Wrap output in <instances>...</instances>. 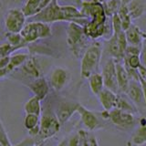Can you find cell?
<instances>
[{"label": "cell", "mask_w": 146, "mask_h": 146, "mask_svg": "<svg viewBox=\"0 0 146 146\" xmlns=\"http://www.w3.org/2000/svg\"><path fill=\"white\" fill-rule=\"evenodd\" d=\"M32 21L51 24L58 21H67L77 23L84 27L89 22V18L85 17L76 6H60L58 0H51L47 7L31 17Z\"/></svg>", "instance_id": "cell-1"}, {"label": "cell", "mask_w": 146, "mask_h": 146, "mask_svg": "<svg viewBox=\"0 0 146 146\" xmlns=\"http://www.w3.org/2000/svg\"><path fill=\"white\" fill-rule=\"evenodd\" d=\"M80 10L82 15L90 19L83 27L86 36L92 39L103 36L107 24V17L105 15L102 4L83 0Z\"/></svg>", "instance_id": "cell-2"}, {"label": "cell", "mask_w": 146, "mask_h": 146, "mask_svg": "<svg viewBox=\"0 0 146 146\" xmlns=\"http://www.w3.org/2000/svg\"><path fill=\"white\" fill-rule=\"evenodd\" d=\"M102 55V46L99 42L87 48L80 61V77L82 79H89L90 76L98 72Z\"/></svg>", "instance_id": "cell-3"}, {"label": "cell", "mask_w": 146, "mask_h": 146, "mask_svg": "<svg viewBox=\"0 0 146 146\" xmlns=\"http://www.w3.org/2000/svg\"><path fill=\"white\" fill-rule=\"evenodd\" d=\"M84 27L77 23H68L67 27V44L68 48L76 58H80L83 55L84 49L86 50L87 39Z\"/></svg>", "instance_id": "cell-4"}, {"label": "cell", "mask_w": 146, "mask_h": 146, "mask_svg": "<svg viewBox=\"0 0 146 146\" xmlns=\"http://www.w3.org/2000/svg\"><path fill=\"white\" fill-rule=\"evenodd\" d=\"M20 35L27 44L35 43L36 41L43 38H48L52 36L50 24L42 22L32 21L26 24L20 32Z\"/></svg>", "instance_id": "cell-5"}, {"label": "cell", "mask_w": 146, "mask_h": 146, "mask_svg": "<svg viewBox=\"0 0 146 146\" xmlns=\"http://www.w3.org/2000/svg\"><path fill=\"white\" fill-rule=\"evenodd\" d=\"M61 124L59 123L56 114L51 112H47L43 114L40 118L39 121V131L38 133L34 139L36 143L38 141H45L56 135L60 130Z\"/></svg>", "instance_id": "cell-6"}, {"label": "cell", "mask_w": 146, "mask_h": 146, "mask_svg": "<svg viewBox=\"0 0 146 146\" xmlns=\"http://www.w3.org/2000/svg\"><path fill=\"white\" fill-rule=\"evenodd\" d=\"M128 43L124 31L114 32L113 35L107 40L108 53L112 57L114 60H121L124 58Z\"/></svg>", "instance_id": "cell-7"}, {"label": "cell", "mask_w": 146, "mask_h": 146, "mask_svg": "<svg viewBox=\"0 0 146 146\" xmlns=\"http://www.w3.org/2000/svg\"><path fill=\"white\" fill-rule=\"evenodd\" d=\"M27 17L20 8H10L5 15L4 24L7 32L20 33L26 25Z\"/></svg>", "instance_id": "cell-8"}, {"label": "cell", "mask_w": 146, "mask_h": 146, "mask_svg": "<svg viewBox=\"0 0 146 146\" xmlns=\"http://www.w3.org/2000/svg\"><path fill=\"white\" fill-rule=\"evenodd\" d=\"M77 112L80 114L81 121L88 131H94L103 128L102 120H104V119H100L98 113H96L95 111H90V110L80 104Z\"/></svg>", "instance_id": "cell-9"}, {"label": "cell", "mask_w": 146, "mask_h": 146, "mask_svg": "<svg viewBox=\"0 0 146 146\" xmlns=\"http://www.w3.org/2000/svg\"><path fill=\"white\" fill-rule=\"evenodd\" d=\"M104 88L111 90L113 92L117 93L119 90L117 83V74H116V62L113 58L109 59L102 68V73Z\"/></svg>", "instance_id": "cell-10"}, {"label": "cell", "mask_w": 146, "mask_h": 146, "mask_svg": "<svg viewBox=\"0 0 146 146\" xmlns=\"http://www.w3.org/2000/svg\"><path fill=\"white\" fill-rule=\"evenodd\" d=\"M108 119L114 125L121 128L130 127L133 125L136 121L134 113L123 111L116 108L111 110V111H108Z\"/></svg>", "instance_id": "cell-11"}, {"label": "cell", "mask_w": 146, "mask_h": 146, "mask_svg": "<svg viewBox=\"0 0 146 146\" xmlns=\"http://www.w3.org/2000/svg\"><path fill=\"white\" fill-rule=\"evenodd\" d=\"M71 74L67 68L62 67L55 68L50 76V86L55 91H60L68 84Z\"/></svg>", "instance_id": "cell-12"}, {"label": "cell", "mask_w": 146, "mask_h": 146, "mask_svg": "<svg viewBox=\"0 0 146 146\" xmlns=\"http://www.w3.org/2000/svg\"><path fill=\"white\" fill-rule=\"evenodd\" d=\"M80 106V103L73 102H63L58 105L57 110L56 116L59 123L62 125L67 122L75 112H77L78 108Z\"/></svg>", "instance_id": "cell-13"}, {"label": "cell", "mask_w": 146, "mask_h": 146, "mask_svg": "<svg viewBox=\"0 0 146 146\" xmlns=\"http://www.w3.org/2000/svg\"><path fill=\"white\" fill-rule=\"evenodd\" d=\"M98 98L105 111H111L116 108L118 95L111 90L104 88L98 95Z\"/></svg>", "instance_id": "cell-14"}, {"label": "cell", "mask_w": 146, "mask_h": 146, "mask_svg": "<svg viewBox=\"0 0 146 146\" xmlns=\"http://www.w3.org/2000/svg\"><path fill=\"white\" fill-rule=\"evenodd\" d=\"M125 94L134 104L140 105L141 103L143 102V90H141V87L139 80H131Z\"/></svg>", "instance_id": "cell-15"}, {"label": "cell", "mask_w": 146, "mask_h": 146, "mask_svg": "<svg viewBox=\"0 0 146 146\" xmlns=\"http://www.w3.org/2000/svg\"><path fill=\"white\" fill-rule=\"evenodd\" d=\"M124 32H125V36H126L128 45L141 47V44H143V41L144 33L138 27L131 24V26Z\"/></svg>", "instance_id": "cell-16"}, {"label": "cell", "mask_w": 146, "mask_h": 146, "mask_svg": "<svg viewBox=\"0 0 146 146\" xmlns=\"http://www.w3.org/2000/svg\"><path fill=\"white\" fill-rule=\"evenodd\" d=\"M116 74H117V83H118V89L121 92L125 93L128 89V86L130 83V77L128 74V71L124 65H122L120 62L116 61Z\"/></svg>", "instance_id": "cell-17"}, {"label": "cell", "mask_w": 146, "mask_h": 146, "mask_svg": "<svg viewBox=\"0 0 146 146\" xmlns=\"http://www.w3.org/2000/svg\"><path fill=\"white\" fill-rule=\"evenodd\" d=\"M29 88L33 91V93L35 94L34 96L38 97L41 100L48 95L49 90V87L47 83V80L44 79V77H40L34 80L29 85Z\"/></svg>", "instance_id": "cell-18"}, {"label": "cell", "mask_w": 146, "mask_h": 146, "mask_svg": "<svg viewBox=\"0 0 146 146\" xmlns=\"http://www.w3.org/2000/svg\"><path fill=\"white\" fill-rule=\"evenodd\" d=\"M21 70L23 73H25L27 76L38 79L41 76V70L36 59L34 57H29L27 59V61L21 66Z\"/></svg>", "instance_id": "cell-19"}, {"label": "cell", "mask_w": 146, "mask_h": 146, "mask_svg": "<svg viewBox=\"0 0 146 146\" xmlns=\"http://www.w3.org/2000/svg\"><path fill=\"white\" fill-rule=\"evenodd\" d=\"M131 143L136 146L146 144V118H143L140 121L138 128L131 138Z\"/></svg>", "instance_id": "cell-20"}, {"label": "cell", "mask_w": 146, "mask_h": 146, "mask_svg": "<svg viewBox=\"0 0 146 146\" xmlns=\"http://www.w3.org/2000/svg\"><path fill=\"white\" fill-rule=\"evenodd\" d=\"M39 121H40V117L38 115H35V114H26L24 126L26 129L29 131V134L33 137V138L38 133Z\"/></svg>", "instance_id": "cell-21"}, {"label": "cell", "mask_w": 146, "mask_h": 146, "mask_svg": "<svg viewBox=\"0 0 146 146\" xmlns=\"http://www.w3.org/2000/svg\"><path fill=\"white\" fill-rule=\"evenodd\" d=\"M89 80V86L92 93L96 96H98L100 92L104 89V82L102 76L100 73H94L88 79Z\"/></svg>", "instance_id": "cell-22"}, {"label": "cell", "mask_w": 146, "mask_h": 146, "mask_svg": "<svg viewBox=\"0 0 146 146\" xmlns=\"http://www.w3.org/2000/svg\"><path fill=\"white\" fill-rule=\"evenodd\" d=\"M24 111L26 114H35V115L40 116L41 114V100L33 96L26 102L24 106Z\"/></svg>", "instance_id": "cell-23"}, {"label": "cell", "mask_w": 146, "mask_h": 146, "mask_svg": "<svg viewBox=\"0 0 146 146\" xmlns=\"http://www.w3.org/2000/svg\"><path fill=\"white\" fill-rule=\"evenodd\" d=\"M41 0H27L26 4L21 9L26 17H32L40 12Z\"/></svg>", "instance_id": "cell-24"}, {"label": "cell", "mask_w": 146, "mask_h": 146, "mask_svg": "<svg viewBox=\"0 0 146 146\" xmlns=\"http://www.w3.org/2000/svg\"><path fill=\"white\" fill-rule=\"evenodd\" d=\"M127 7L131 20L139 18L144 11V4L143 0H132Z\"/></svg>", "instance_id": "cell-25"}, {"label": "cell", "mask_w": 146, "mask_h": 146, "mask_svg": "<svg viewBox=\"0 0 146 146\" xmlns=\"http://www.w3.org/2000/svg\"><path fill=\"white\" fill-rule=\"evenodd\" d=\"M5 36H6L8 44L17 49L26 48L29 46V44L26 43L25 40L23 39L20 33H10V32H6V33H5Z\"/></svg>", "instance_id": "cell-26"}, {"label": "cell", "mask_w": 146, "mask_h": 146, "mask_svg": "<svg viewBox=\"0 0 146 146\" xmlns=\"http://www.w3.org/2000/svg\"><path fill=\"white\" fill-rule=\"evenodd\" d=\"M121 6V0H108L102 3V7L104 9L105 15L107 17H112L118 14Z\"/></svg>", "instance_id": "cell-27"}, {"label": "cell", "mask_w": 146, "mask_h": 146, "mask_svg": "<svg viewBox=\"0 0 146 146\" xmlns=\"http://www.w3.org/2000/svg\"><path fill=\"white\" fill-rule=\"evenodd\" d=\"M29 58V55L27 54H17L14 55V56L10 57V59H9V63L7 67L6 68L7 72H11L12 70H15L17 67H21L23 64H24L27 59Z\"/></svg>", "instance_id": "cell-28"}, {"label": "cell", "mask_w": 146, "mask_h": 146, "mask_svg": "<svg viewBox=\"0 0 146 146\" xmlns=\"http://www.w3.org/2000/svg\"><path fill=\"white\" fill-rule=\"evenodd\" d=\"M117 15L121 22V27H122L123 31H126L131 26V18L130 17L129 11H128L127 6H123V5H121L120 10H119Z\"/></svg>", "instance_id": "cell-29"}, {"label": "cell", "mask_w": 146, "mask_h": 146, "mask_svg": "<svg viewBox=\"0 0 146 146\" xmlns=\"http://www.w3.org/2000/svg\"><path fill=\"white\" fill-rule=\"evenodd\" d=\"M130 100L126 98H124V97H120V96H118L116 109L121 110V111H123L134 113L137 111V109L135 108L134 105L130 102Z\"/></svg>", "instance_id": "cell-30"}, {"label": "cell", "mask_w": 146, "mask_h": 146, "mask_svg": "<svg viewBox=\"0 0 146 146\" xmlns=\"http://www.w3.org/2000/svg\"><path fill=\"white\" fill-rule=\"evenodd\" d=\"M123 59H124L125 68L138 70L141 66L140 56H137V55H125Z\"/></svg>", "instance_id": "cell-31"}, {"label": "cell", "mask_w": 146, "mask_h": 146, "mask_svg": "<svg viewBox=\"0 0 146 146\" xmlns=\"http://www.w3.org/2000/svg\"><path fill=\"white\" fill-rule=\"evenodd\" d=\"M140 58H141V67L146 70V34L143 35V41L141 44V54H140Z\"/></svg>", "instance_id": "cell-32"}, {"label": "cell", "mask_w": 146, "mask_h": 146, "mask_svg": "<svg viewBox=\"0 0 146 146\" xmlns=\"http://www.w3.org/2000/svg\"><path fill=\"white\" fill-rule=\"evenodd\" d=\"M141 49V47H136V46L128 45L125 55H137V56H140Z\"/></svg>", "instance_id": "cell-33"}, {"label": "cell", "mask_w": 146, "mask_h": 146, "mask_svg": "<svg viewBox=\"0 0 146 146\" xmlns=\"http://www.w3.org/2000/svg\"><path fill=\"white\" fill-rule=\"evenodd\" d=\"M139 81H140V84H141V90H143V103H144V106L146 108V80L140 75L139 76Z\"/></svg>", "instance_id": "cell-34"}, {"label": "cell", "mask_w": 146, "mask_h": 146, "mask_svg": "<svg viewBox=\"0 0 146 146\" xmlns=\"http://www.w3.org/2000/svg\"><path fill=\"white\" fill-rule=\"evenodd\" d=\"M68 146H80V139H79V134L73 135L71 138L68 139Z\"/></svg>", "instance_id": "cell-35"}, {"label": "cell", "mask_w": 146, "mask_h": 146, "mask_svg": "<svg viewBox=\"0 0 146 146\" xmlns=\"http://www.w3.org/2000/svg\"><path fill=\"white\" fill-rule=\"evenodd\" d=\"M88 146H99L98 141H97V140H96L95 137H91V138L90 139V143H89Z\"/></svg>", "instance_id": "cell-36"}, {"label": "cell", "mask_w": 146, "mask_h": 146, "mask_svg": "<svg viewBox=\"0 0 146 146\" xmlns=\"http://www.w3.org/2000/svg\"><path fill=\"white\" fill-rule=\"evenodd\" d=\"M68 139L65 138V139H63L57 146H68Z\"/></svg>", "instance_id": "cell-37"}, {"label": "cell", "mask_w": 146, "mask_h": 146, "mask_svg": "<svg viewBox=\"0 0 146 146\" xmlns=\"http://www.w3.org/2000/svg\"><path fill=\"white\" fill-rule=\"evenodd\" d=\"M70 1L73 3V4H75L76 5V7H81V5H82V2H83V0H70Z\"/></svg>", "instance_id": "cell-38"}, {"label": "cell", "mask_w": 146, "mask_h": 146, "mask_svg": "<svg viewBox=\"0 0 146 146\" xmlns=\"http://www.w3.org/2000/svg\"><path fill=\"white\" fill-rule=\"evenodd\" d=\"M131 1L132 0H121V5H123V6H128V5H129Z\"/></svg>", "instance_id": "cell-39"}, {"label": "cell", "mask_w": 146, "mask_h": 146, "mask_svg": "<svg viewBox=\"0 0 146 146\" xmlns=\"http://www.w3.org/2000/svg\"><path fill=\"white\" fill-rule=\"evenodd\" d=\"M90 1H93V2H99V3H104V2H106L108 1V0H90Z\"/></svg>", "instance_id": "cell-40"}, {"label": "cell", "mask_w": 146, "mask_h": 146, "mask_svg": "<svg viewBox=\"0 0 146 146\" xmlns=\"http://www.w3.org/2000/svg\"><path fill=\"white\" fill-rule=\"evenodd\" d=\"M13 2H15V3H17V2H21V1H23V0H12Z\"/></svg>", "instance_id": "cell-41"}]
</instances>
